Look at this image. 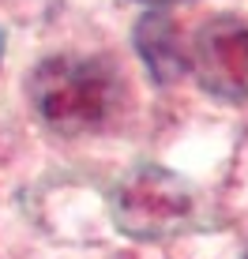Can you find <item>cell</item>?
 Listing matches in <instances>:
<instances>
[{
	"label": "cell",
	"mask_w": 248,
	"mask_h": 259,
	"mask_svg": "<svg viewBox=\"0 0 248 259\" xmlns=\"http://www.w3.org/2000/svg\"><path fill=\"white\" fill-rule=\"evenodd\" d=\"M0 57H4V30H0Z\"/></svg>",
	"instance_id": "6"
},
{
	"label": "cell",
	"mask_w": 248,
	"mask_h": 259,
	"mask_svg": "<svg viewBox=\"0 0 248 259\" xmlns=\"http://www.w3.org/2000/svg\"><path fill=\"white\" fill-rule=\"evenodd\" d=\"M196 195L177 173L162 165H143L124 177L113 192V218L120 233L136 240H166L192 222Z\"/></svg>",
	"instance_id": "2"
},
{
	"label": "cell",
	"mask_w": 248,
	"mask_h": 259,
	"mask_svg": "<svg viewBox=\"0 0 248 259\" xmlns=\"http://www.w3.org/2000/svg\"><path fill=\"white\" fill-rule=\"evenodd\" d=\"M143 4H184V0H143Z\"/></svg>",
	"instance_id": "5"
},
{
	"label": "cell",
	"mask_w": 248,
	"mask_h": 259,
	"mask_svg": "<svg viewBox=\"0 0 248 259\" xmlns=\"http://www.w3.org/2000/svg\"><path fill=\"white\" fill-rule=\"evenodd\" d=\"M244 259H248V252H244Z\"/></svg>",
	"instance_id": "7"
},
{
	"label": "cell",
	"mask_w": 248,
	"mask_h": 259,
	"mask_svg": "<svg viewBox=\"0 0 248 259\" xmlns=\"http://www.w3.org/2000/svg\"><path fill=\"white\" fill-rule=\"evenodd\" d=\"M132 41H136V53L147 64L150 79L162 83V87L184 79V71L192 68L188 49H184V38H181V26H177V19L170 12H147L143 19L136 23Z\"/></svg>",
	"instance_id": "4"
},
{
	"label": "cell",
	"mask_w": 248,
	"mask_h": 259,
	"mask_svg": "<svg viewBox=\"0 0 248 259\" xmlns=\"http://www.w3.org/2000/svg\"><path fill=\"white\" fill-rule=\"evenodd\" d=\"M30 102L57 132H94L124 105V75L105 57H49L30 75Z\"/></svg>",
	"instance_id": "1"
},
{
	"label": "cell",
	"mask_w": 248,
	"mask_h": 259,
	"mask_svg": "<svg viewBox=\"0 0 248 259\" xmlns=\"http://www.w3.org/2000/svg\"><path fill=\"white\" fill-rule=\"evenodd\" d=\"M192 68L207 94L248 102V23L237 15H211L196 30Z\"/></svg>",
	"instance_id": "3"
}]
</instances>
